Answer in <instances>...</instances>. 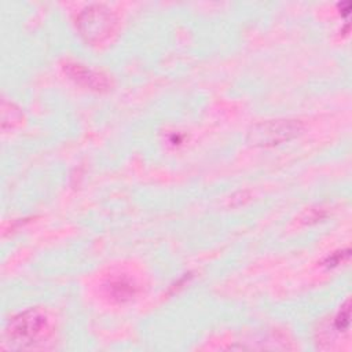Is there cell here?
I'll return each mask as SVG.
<instances>
[{"mask_svg":"<svg viewBox=\"0 0 352 352\" xmlns=\"http://www.w3.org/2000/svg\"><path fill=\"white\" fill-rule=\"evenodd\" d=\"M349 257V252L348 250H345V252H341V254L340 253H336L334 256H331V257H329L327 258V265H337V264H340V261L342 263L344 260H346Z\"/></svg>","mask_w":352,"mask_h":352,"instance_id":"obj_7","label":"cell"},{"mask_svg":"<svg viewBox=\"0 0 352 352\" xmlns=\"http://www.w3.org/2000/svg\"><path fill=\"white\" fill-rule=\"evenodd\" d=\"M65 74L77 85L92 91V92H106L111 87V81L103 72L95 70L87 65L76 60H65L62 65Z\"/></svg>","mask_w":352,"mask_h":352,"instance_id":"obj_4","label":"cell"},{"mask_svg":"<svg viewBox=\"0 0 352 352\" xmlns=\"http://www.w3.org/2000/svg\"><path fill=\"white\" fill-rule=\"evenodd\" d=\"M106 296L116 302L131 301L138 294V285L126 275H114L104 283Z\"/></svg>","mask_w":352,"mask_h":352,"instance_id":"obj_5","label":"cell"},{"mask_svg":"<svg viewBox=\"0 0 352 352\" xmlns=\"http://www.w3.org/2000/svg\"><path fill=\"white\" fill-rule=\"evenodd\" d=\"M304 124L296 118H272L254 124L246 135L248 144L253 147H275L298 138Z\"/></svg>","mask_w":352,"mask_h":352,"instance_id":"obj_2","label":"cell"},{"mask_svg":"<svg viewBox=\"0 0 352 352\" xmlns=\"http://www.w3.org/2000/svg\"><path fill=\"white\" fill-rule=\"evenodd\" d=\"M334 326L338 331H346L349 327V301L345 302V305L340 309L334 319Z\"/></svg>","mask_w":352,"mask_h":352,"instance_id":"obj_6","label":"cell"},{"mask_svg":"<svg viewBox=\"0 0 352 352\" xmlns=\"http://www.w3.org/2000/svg\"><path fill=\"white\" fill-rule=\"evenodd\" d=\"M80 34L91 44L107 41L117 29L116 14L103 4L85 7L76 19Z\"/></svg>","mask_w":352,"mask_h":352,"instance_id":"obj_3","label":"cell"},{"mask_svg":"<svg viewBox=\"0 0 352 352\" xmlns=\"http://www.w3.org/2000/svg\"><path fill=\"white\" fill-rule=\"evenodd\" d=\"M52 319L43 308H28L14 315L6 327V334L14 348L40 345L52 336Z\"/></svg>","mask_w":352,"mask_h":352,"instance_id":"obj_1","label":"cell"}]
</instances>
